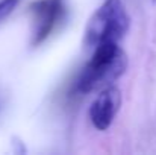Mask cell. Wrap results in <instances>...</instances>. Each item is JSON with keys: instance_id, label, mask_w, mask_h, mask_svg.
Masks as SVG:
<instances>
[{"instance_id": "obj_2", "label": "cell", "mask_w": 156, "mask_h": 155, "mask_svg": "<svg viewBox=\"0 0 156 155\" xmlns=\"http://www.w3.org/2000/svg\"><path fill=\"white\" fill-rule=\"evenodd\" d=\"M130 18L121 0H106L93 14L85 31V46L93 49L99 43H120L127 34Z\"/></svg>"}, {"instance_id": "obj_4", "label": "cell", "mask_w": 156, "mask_h": 155, "mask_svg": "<svg viewBox=\"0 0 156 155\" xmlns=\"http://www.w3.org/2000/svg\"><path fill=\"white\" fill-rule=\"evenodd\" d=\"M121 105V93L117 87H105L100 94L90 106V119L94 128L99 131H106L114 122L115 114Z\"/></svg>"}, {"instance_id": "obj_1", "label": "cell", "mask_w": 156, "mask_h": 155, "mask_svg": "<svg viewBox=\"0 0 156 155\" xmlns=\"http://www.w3.org/2000/svg\"><path fill=\"white\" fill-rule=\"evenodd\" d=\"M127 68V56L118 43L103 41L93 47V56L83 67L77 79L80 93H91L109 87L120 79Z\"/></svg>"}, {"instance_id": "obj_3", "label": "cell", "mask_w": 156, "mask_h": 155, "mask_svg": "<svg viewBox=\"0 0 156 155\" xmlns=\"http://www.w3.org/2000/svg\"><path fill=\"white\" fill-rule=\"evenodd\" d=\"M34 15V40L32 44L38 46L49 38L56 24L65 15L64 0H37L30 5Z\"/></svg>"}, {"instance_id": "obj_6", "label": "cell", "mask_w": 156, "mask_h": 155, "mask_svg": "<svg viewBox=\"0 0 156 155\" xmlns=\"http://www.w3.org/2000/svg\"><path fill=\"white\" fill-rule=\"evenodd\" d=\"M153 2H156V0H153Z\"/></svg>"}, {"instance_id": "obj_5", "label": "cell", "mask_w": 156, "mask_h": 155, "mask_svg": "<svg viewBox=\"0 0 156 155\" xmlns=\"http://www.w3.org/2000/svg\"><path fill=\"white\" fill-rule=\"evenodd\" d=\"M20 0H0V21L6 18L18 5Z\"/></svg>"}]
</instances>
